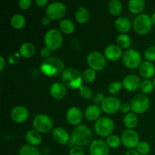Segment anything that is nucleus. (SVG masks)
I'll return each mask as SVG.
<instances>
[{
	"instance_id": "obj_1",
	"label": "nucleus",
	"mask_w": 155,
	"mask_h": 155,
	"mask_svg": "<svg viewBox=\"0 0 155 155\" xmlns=\"http://www.w3.org/2000/svg\"><path fill=\"white\" fill-rule=\"evenodd\" d=\"M65 64L58 57L51 56L42 61L40 64V71L46 77H57L61 74L65 69Z\"/></svg>"
},
{
	"instance_id": "obj_2",
	"label": "nucleus",
	"mask_w": 155,
	"mask_h": 155,
	"mask_svg": "<svg viewBox=\"0 0 155 155\" xmlns=\"http://www.w3.org/2000/svg\"><path fill=\"white\" fill-rule=\"evenodd\" d=\"M62 83L70 89H80L83 85V77L80 71L74 68H66L61 74Z\"/></svg>"
},
{
	"instance_id": "obj_3",
	"label": "nucleus",
	"mask_w": 155,
	"mask_h": 155,
	"mask_svg": "<svg viewBox=\"0 0 155 155\" xmlns=\"http://www.w3.org/2000/svg\"><path fill=\"white\" fill-rule=\"evenodd\" d=\"M92 133L86 125H79L74 128L71 140L76 146L83 148L92 143Z\"/></svg>"
},
{
	"instance_id": "obj_4",
	"label": "nucleus",
	"mask_w": 155,
	"mask_h": 155,
	"mask_svg": "<svg viewBox=\"0 0 155 155\" xmlns=\"http://www.w3.org/2000/svg\"><path fill=\"white\" fill-rule=\"evenodd\" d=\"M153 23L151 17L146 14H141L137 15L133 20V30L139 35H147L152 29Z\"/></svg>"
},
{
	"instance_id": "obj_5",
	"label": "nucleus",
	"mask_w": 155,
	"mask_h": 155,
	"mask_svg": "<svg viewBox=\"0 0 155 155\" xmlns=\"http://www.w3.org/2000/svg\"><path fill=\"white\" fill-rule=\"evenodd\" d=\"M114 127V122L111 118L103 117L95 121L94 130L98 136L102 138H107L113 133Z\"/></svg>"
},
{
	"instance_id": "obj_6",
	"label": "nucleus",
	"mask_w": 155,
	"mask_h": 155,
	"mask_svg": "<svg viewBox=\"0 0 155 155\" xmlns=\"http://www.w3.org/2000/svg\"><path fill=\"white\" fill-rule=\"evenodd\" d=\"M63 36L60 30L57 29H50L44 36V42L45 47L51 51L59 49L63 44Z\"/></svg>"
},
{
	"instance_id": "obj_7",
	"label": "nucleus",
	"mask_w": 155,
	"mask_h": 155,
	"mask_svg": "<svg viewBox=\"0 0 155 155\" xmlns=\"http://www.w3.org/2000/svg\"><path fill=\"white\" fill-rule=\"evenodd\" d=\"M33 127L40 133H47L53 128V121L49 116L45 114H39L34 117Z\"/></svg>"
},
{
	"instance_id": "obj_8",
	"label": "nucleus",
	"mask_w": 155,
	"mask_h": 155,
	"mask_svg": "<svg viewBox=\"0 0 155 155\" xmlns=\"http://www.w3.org/2000/svg\"><path fill=\"white\" fill-rule=\"evenodd\" d=\"M132 110L136 114H142L149 109L150 99L143 93L136 94L131 100Z\"/></svg>"
},
{
	"instance_id": "obj_9",
	"label": "nucleus",
	"mask_w": 155,
	"mask_h": 155,
	"mask_svg": "<svg viewBox=\"0 0 155 155\" xmlns=\"http://www.w3.org/2000/svg\"><path fill=\"white\" fill-rule=\"evenodd\" d=\"M122 59L124 64L127 68L132 70L139 68L142 62L140 53L133 48H129L126 50Z\"/></svg>"
},
{
	"instance_id": "obj_10",
	"label": "nucleus",
	"mask_w": 155,
	"mask_h": 155,
	"mask_svg": "<svg viewBox=\"0 0 155 155\" xmlns=\"http://www.w3.org/2000/svg\"><path fill=\"white\" fill-rule=\"evenodd\" d=\"M67 6L60 2H54L48 4L45 9L46 16L51 20H60L63 18L67 14Z\"/></svg>"
},
{
	"instance_id": "obj_11",
	"label": "nucleus",
	"mask_w": 155,
	"mask_h": 155,
	"mask_svg": "<svg viewBox=\"0 0 155 155\" xmlns=\"http://www.w3.org/2000/svg\"><path fill=\"white\" fill-rule=\"evenodd\" d=\"M87 64L89 68L95 71H101L105 68L106 58L98 51H92L87 56Z\"/></svg>"
},
{
	"instance_id": "obj_12",
	"label": "nucleus",
	"mask_w": 155,
	"mask_h": 155,
	"mask_svg": "<svg viewBox=\"0 0 155 155\" xmlns=\"http://www.w3.org/2000/svg\"><path fill=\"white\" fill-rule=\"evenodd\" d=\"M121 141L123 145L129 150L136 148L137 145L140 142L139 136L137 132L135 131L134 130H129V129H127L123 132L121 135Z\"/></svg>"
},
{
	"instance_id": "obj_13",
	"label": "nucleus",
	"mask_w": 155,
	"mask_h": 155,
	"mask_svg": "<svg viewBox=\"0 0 155 155\" xmlns=\"http://www.w3.org/2000/svg\"><path fill=\"white\" fill-rule=\"evenodd\" d=\"M121 101L117 97H106L101 104V110L107 114H114L120 110Z\"/></svg>"
},
{
	"instance_id": "obj_14",
	"label": "nucleus",
	"mask_w": 155,
	"mask_h": 155,
	"mask_svg": "<svg viewBox=\"0 0 155 155\" xmlns=\"http://www.w3.org/2000/svg\"><path fill=\"white\" fill-rule=\"evenodd\" d=\"M89 154L90 155H109L110 148L106 142L97 139L92 141L89 145Z\"/></svg>"
},
{
	"instance_id": "obj_15",
	"label": "nucleus",
	"mask_w": 155,
	"mask_h": 155,
	"mask_svg": "<svg viewBox=\"0 0 155 155\" xmlns=\"http://www.w3.org/2000/svg\"><path fill=\"white\" fill-rule=\"evenodd\" d=\"M83 116L84 114L80 110V108L76 107V106H73V107H70L67 111L66 119L71 125L77 127V126L80 125L83 121Z\"/></svg>"
},
{
	"instance_id": "obj_16",
	"label": "nucleus",
	"mask_w": 155,
	"mask_h": 155,
	"mask_svg": "<svg viewBox=\"0 0 155 155\" xmlns=\"http://www.w3.org/2000/svg\"><path fill=\"white\" fill-rule=\"evenodd\" d=\"M123 87L130 92H136L140 88L141 80L136 74H129L123 80Z\"/></svg>"
},
{
	"instance_id": "obj_17",
	"label": "nucleus",
	"mask_w": 155,
	"mask_h": 155,
	"mask_svg": "<svg viewBox=\"0 0 155 155\" xmlns=\"http://www.w3.org/2000/svg\"><path fill=\"white\" fill-rule=\"evenodd\" d=\"M29 117V111L24 106H16L11 112V118L16 124H23Z\"/></svg>"
},
{
	"instance_id": "obj_18",
	"label": "nucleus",
	"mask_w": 155,
	"mask_h": 155,
	"mask_svg": "<svg viewBox=\"0 0 155 155\" xmlns=\"http://www.w3.org/2000/svg\"><path fill=\"white\" fill-rule=\"evenodd\" d=\"M104 57L110 61H117L123 58L124 53L120 47L115 44H111L107 46L104 51Z\"/></svg>"
},
{
	"instance_id": "obj_19",
	"label": "nucleus",
	"mask_w": 155,
	"mask_h": 155,
	"mask_svg": "<svg viewBox=\"0 0 155 155\" xmlns=\"http://www.w3.org/2000/svg\"><path fill=\"white\" fill-rule=\"evenodd\" d=\"M52 138L58 144L64 145L68 144L70 139V135L68 132L63 127H58L53 130Z\"/></svg>"
},
{
	"instance_id": "obj_20",
	"label": "nucleus",
	"mask_w": 155,
	"mask_h": 155,
	"mask_svg": "<svg viewBox=\"0 0 155 155\" xmlns=\"http://www.w3.org/2000/svg\"><path fill=\"white\" fill-rule=\"evenodd\" d=\"M49 93L54 99H62L67 94V87L62 83L57 82L50 86Z\"/></svg>"
},
{
	"instance_id": "obj_21",
	"label": "nucleus",
	"mask_w": 155,
	"mask_h": 155,
	"mask_svg": "<svg viewBox=\"0 0 155 155\" xmlns=\"http://www.w3.org/2000/svg\"><path fill=\"white\" fill-rule=\"evenodd\" d=\"M101 114V107H99L98 104H91L86 107L84 112V117L89 121H97L99 119Z\"/></svg>"
},
{
	"instance_id": "obj_22",
	"label": "nucleus",
	"mask_w": 155,
	"mask_h": 155,
	"mask_svg": "<svg viewBox=\"0 0 155 155\" xmlns=\"http://www.w3.org/2000/svg\"><path fill=\"white\" fill-rule=\"evenodd\" d=\"M139 73L145 79H151L155 74V67L151 62L145 61L139 66Z\"/></svg>"
},
{
	"instance_id": "obj_23",
	"label": "nucleus",
	"mask_w": 155,
	"mask_h": 155,
	"mask_svg": "<svg viewBox=\"0 0 155 155\" xmlns=\"http://www.w3.org/2000/svg\"><path fill=\"white\" fill-rule=\"evenodd\" d=\"M115 28L121 33H127L130 31L132 24L130 20L126 17H119L114 22Z\"/></svg>"
},
{
	"instance_id": "obj_24",
	"label": "nucleus",
	"mask_w": 155,
	"mask_h": 155,
	"mask_svg": "<svg viewBox=\"0 0 155 155\" xmlns=\"http://www.w3.org/2000/svg\"><path fill=\"white\" fill-rule=\"evenodd\" d=\"M25 139L28 145H33L35 147L40 145L42 142V136H41L40 133L35 130H30L27 131L25 135Z\"/></svg>"
},
{
	"instance_id": "obj_25",
	"label": "nucleus",
	"mask_w": 155,
	"mask_h": 155,
	"mask_svg": "<svg viewBox=\"0 0 155 155\" xmlns=\"http://www.w3.org/2000/svg\"><path fill=\"white\" fill-rule=\"evenodd\" d=\"M128 8L133 15H141L145 9V2L144 0H130L128 2Z\"/></svg>"
},
{
	"instance_id": "obj_26",
	"label": "nucleus",
	"mask_w": 155,
	"mask_h": 155,
	"mask_svg": "<svg viewBox=\"0 0 155 155\" xmlns=\"http://www.w3.org/2000/svg\"><path fill=\"white\" fill-rule=\"evenodd\" d=\"M36 52V47L33 43L27 42L23 43L19 48V53L24 58H30Z\"/></svg>"
},
{
	"instance_id": "obj_27",
	"label": "nucleus",
	"mask_w": 155,
	"mask_h": 155,
	"mask_svg": "<svg viewBox=\"0 0 155 155\" xmlns=\"http://www.w3.org/2000/svg\"><path fill=\"white\" fill-rule=\"evenodd\" d=\"M75 18L77 22L80 24H85L89 21L90 14L88 9L84 7H80L75 12Z\"/></svg>"
},
{
	"instance_id": "obj_28",
	"label": "nucleus",
	"mask_w": 155,
	"mask_h": 155,
	"mask_svg": "<svg viewBox=\"0 0 155 155\" xmlns=\"http://www.w3.org/2000/svg\"><path fill=\"white\" fill-rule=\"evenodd\" d=\"M139 119H138L137 115L135 113H129L124 117V126L129 130H134L138 125Z\"/></svg>"
},
{
	"instance_id": "obj_29",
	"label": "nucleus",
	"mask_w": 155,
	"mask_h": 155,
	"mask_svg": "<svg viewBox=\"0 0 155 155\" xmlns=\"http://www.w3.org/2000/svg\"><path fill=\"white\" fill-rule=\"evenodd\" d=\"M107 9L110 15L114 16L120 15L123 11V4L119 0H111L107 4Z\"/></svg>"
},
{
	"instance_id": "obj_30",
	"label": "nucleus",
	"mask_w": 155,
	"mask_h": 155,
	"mask_svg": "<svg viewBox=\"0 0 155 155\" xmlns=\"http://www.w3.org/2000/svg\"><path fill=\"white\" fill-rule=\"evenodd\" d=\"M61 32L65 34H72L75 31V25L74 22L70 19L62 20L59 24Z\"/></svg>"
},
{
	"instance_id": "obj_31",
	"label": "nucleus",
	"mask_w": 155,
	"mask_h": 155,
	"mask_svg": "<svg viewBox=\"0 0 155 155\" xmlns=\"http://www.w3.org/2000/svg\"><path fill=\"white\" fill-rule=\"evenodd\" d=\"M10 23L13 28L16 29V30H20V29H22L25 26L26 19L22 15L17 14V15H15L12 17Z\"/></svg>"
},
{
	"instance_id": "obj_32",
	"label": "nucleus",
	"mask_w": 155,
	"mask_h": 155,
	"mask_svg": "<svg viewBox=\"0 0 155 155\" xmlns=\"http://www.w3.org/2000/svg\"><path fill=\"white\" fill-rule=\"evenodd\" d=\"M18 155H41L40 151L36 147L30 145H24L18 151Z\"/></svg>"
},
{
	"instance_id": "obj_33",
	"label": "nucleus",
	"mask_w": 155,
	"mask_h": 155,
	"mask_svg": "<svg viewBox=\"0 0 155 155\" xmlns=\"http://www.w3.org/2000/svg\"><path fill=\"white\" fill-rule=\"evenodd\" d=\"M117 45L122 49H127L131 45V38L125 33H120L117 38Z\"/></svg>"
},
{
	"instance_id": "obj_34",
	"label": "nucleus",
	"mask_w": 155,
	"mask_h": 155,
	"mask_svg": "<svg viewBox=\"0 0 155 155\" xmlns=\"http://www.w3.org/2000/svg\"><path fill=\"white\" fill-rule=\"evenodd\" d=\"M106 143L108 145L109 148H117L120 146L122 141H121V138L117 135H110L108 137L106 138Z\"/></svg>"
},
{
	"instance_id": "obj_35",
	"label": "nucleus",
	"mask_w": 155,
	"mask_h": 155,
	"mask_svg": "<svg viewBox=\"0 0 155 155\" xmlns=\"http://www.w3.org/2000/svg\"><path fill=\"white\" fill-rule=\"evenodd\" d=\"M82 77H83V81L86 82V83H93L96 79V71L91 69V68H88L83 71V74H82Z\"/></svg>"
},
{
	"instance_id": "obj_36",
	"label": "nucleus",
	"mask_w": 155,
	"mask_h": 155,
	"mask_svg": "<svg viewBox=\"0 0 155 155\" xmlns=\"http://www.w3.org/2000/svg\"><path fill=\"white\" fill-rule=\"evenodd\" d=\"M136 151L139 153L140 155H147L151 151V145L148 142L142 141L139 143L136 147Z\"/></svg>"
},
{
	"instance_id": "obj_37",
	"label": "nucleus",
	"mask_w": 155,
	"mask_h": 155,
	"mask_svg": "<svg viewBox=\"0 0 155 155\" xmlns=\"http://www.w3.org/2000/svg\"><path fill=\"white\" fill-rule=\"evenodd\" d=\"M154 86L153 84V82H151L149 80H145L143 82H142L140 86V89L142 92V93L146 95V94H150L153 92Z\"/></svg>"
},
{
	"instance_id": "obj_38",
	"label": "nucleus",
	"mask_w": 155,
	"mask_h": 155,
	"mask_svg": "<svg viewBox=\"0 0 155 155\" xmlns=\"http://www.w3.org/2000/svg\"><path fill=\"white\" fill-rule=\"evenodd\" d=\"M79 95L84 99H89L92 98V90L87 86H82L78 89Z\"/></svg>"
},
{
	"instance_id": "obj_39",
	"label": "nucleus",
	"mask_w": 155,
	"mask_h": 155,
	"mask_svg": "<svg viewBox=\"0 0 155 155\" xmlns=\"http://www.w3.org/2000/svg\"><path fill=\"white\" fill-rule=\"evenodd\" d=\"M123 87V83L120 81H115L110 83L108 86L107 90H108L109 93L111 95H116V94L119 93L120 92L121 89Z\"/></svg>"
},
{
	"instance_id": "obj_40",
	"label": "nucleus",
	"mask_w": 155,
	"mask_h": 155,
	"mask_svg": "<svg viewBox=\"0 0 155 155\" xmlns=\"http://www.w3.org/2000/svg\"><path fill=\"white\" fill-rule=\"evenodd\" d=\"M144 56L148 61L152 62L155 61V46L148 47L144 52Z\"/></svg>"
},
{
	"instance_id": "obj_41",
	"label": "nucleus",
	"mask_w": 155,
	"mask_h": 155,
	"mask_svg": "<svg viewBox=\"0 0 155 155\" xmlns=\"http://www.w3.org/2000/svg\"><path fill=\"white\" fill-rule=\"evenodd\" d=\"M21 54L19 52H14L8 56V62L10 64H17L21 60Z\"/></svg>"
},
{
	"instance_id": "obj_42",
	"label": "nucleus",
	"mask_w": 155,
	"mask_h": 155,
	"mask_svg": "<svg viewBox=\"0 0 155 155\" xmlns=\"http://www.w3.org/2000/svg\"><path fill=\"white\" fill-rule=\"evenodd\" d=\"M32 5L31 0H20L18 2V6L22 10H27Z\"/></svg>"
},
{
	"instance_id": "obj_43",
	"label": "nucleus",
	"mask_w": 155,
	"mask_h": 155,
	"mask_svg": "<svg viewBox=\"0 0 155 155\" xmlns=\"http://www.w3.org/2000/svg\"><path fill=\"white\" fill-rule=\"evenodd\" d=\"M106 97H104V94L101 93V92H98V93H96L93 97H92V101L95 103V104H101V102L104 101V99Z\"/></svg>"
},
{
	"instance_id": "obj_44",
	"label": "nucleus",
	"mask_w": 155,
	"mask_h": 155,
	"mask_svg": "<svg viewBox=\"0 0 155 155\" xmlns=\"http://www.w3.org/2000/svg\"><path fill=\"white\" fill-rule=\"evenodd\" d=\"M69 155H85V152L83 148L75 146L70 149Z\"/></svg>"
},
{
	"instance_id": "obj_45",
	"label": "nucleus",
	"mask_w": 155,
	"mask_h": 155,
	"mask_svg": "<svg viewBox=\"0 0 155 155\" xmlns=\"http://www.w3.org/2000/svg\"><path fill=\"white\" fill-rule=\"evenodd\" d=\"M51 50H50L49 48H47V47L45 46L41 49L40 56L42 58H44V60H45V59H47L48 58L51 57Z\"/></svg>"
},
{
	"instance_id": "obj_46",
	"label": "nucleus",
	"mask_w": 155,
	"mask_h": 155,
	"mask_svg": "<svg viewBox=\"0 0 155 155\" xmlns=\"http://www.w3.org/2000/svg\"><path fill=\"white\" fill-rule=\"evenodd\" d=\"M132 110V107H131V104H129V103H123L121 104V107H120V111L124 114H129L130 113V110Z\"/></svg>"
},
{
	"instance_id": "obj_47",
	"label": "nucleus",
	"mask_w": 155,
	"mask_h": 155,
	"mask_svg": "<svg viewBox=\"0 0 155 155\" xmlns=\"http://www.w3.org/2000/svg\"><path fill=\"white\" fill-rule=\"evenodd\" d=\"M35 3H36V5L38 7L42 8L45 7V6H46L48 4V0H36Z\"/></svg>"
},
{
	"instance_id": "obj_48",
	"label": "nucleus",
	"mask_w": 155,
	"mask_h": 155,
	"mask_svg": "<svg viewBox=\"0 0 155 155\" xmlns=\"http://www.w3.org/2000/svg\"><path fill=\"white\" fill-rule=\"evenodd\" d=\"M51 21V20L50 19V18H48V16H46V15H45V17H43V18H42V21H41V22H42V25L47 26V25H48V24H50Z\"/></svg>"
},
{
	"instance_id": "obj_49",
	"label": "nucleus",
	"mask_w": 155,
	"mask_h": 155,
	"mask_svg": "<svg viewBox=\"0 0 155 155\" xmlns=\"http://www.w3.org/2000/svg\"><path fill=\"white\" fill-rule=\"evenodd\" d=\"M124 155H140V154H139V153L136 150L131 149V150H128Z\"/></svg>"
},
{
	"instance_id": "obj_50",
	"label": "nucleus",
	"mask_w": 155,
	"mask_h": 155,
	"mask_svg": "<svg viewBox=\"0 0 155 155\" xmlns=\"http://www.w3.org/2000/svg\"><path fill=\"white\" fill-rule=\"evenodd\" d=\"M5 65V59L2 56L0 57V71H2Z\"/></svg>"
},
{
	"instance_id": "obj_51",
	"label": "nucleus",
	"mask_w": 155,
	"mask_h": 155,
	"mask_svg": "<svg viewBox=\"0 0 155 155\" xmlns=\"http://www.w3.org/2000/svg\"><path fill=\"white\" fill-rule=\"evenodd\" d=\"M151 21H152L153 24H154V25H155V12L154 14H153L152 16H151Z\"/></svg>"
},
{
	"instance_id": "obj_52",
	"label": "nucleus",
	"mask_w": 155,
	"mask_h": 155,
	"mask_svg": "<svg viewBox=\"0 0 155 155\" xmlns=\"http://www.w3.org/2000/svg\"><path fill=\"white\" fill-rule=\"evenodd\" d=\"M153 84H154V86L155 88V77L154 78V80H153Z\"/></svg>"
}]
</instances>
